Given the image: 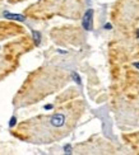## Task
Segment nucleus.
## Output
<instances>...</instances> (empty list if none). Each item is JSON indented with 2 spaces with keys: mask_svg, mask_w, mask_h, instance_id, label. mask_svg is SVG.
<instances>
[{
  "mask_svg": "<svg viewBox=\"0 0 139 155\" xmlns=\"http://www.w3.org/2000/svg\"><path fill=\"white\" fill-rule=\"evenodd\" d=\"M79 113L80 109L75 106L51 116L28 119V122H24L18 127V132L24 134V137L30 139L33 143H51L69 134L75 125Z\"/></svg>",
  "mask_w": 139,
  "mask_h": 155,
  "instance_id": "1",
  "label": "nucleus"
},
{
  "mask_svg": "<svg viewBox=\"0 0 139 155\" xmlns=\"http://www.w3.org/2000/svg\"><path fill=\"white\" fill-rule=\"evenodd\" d=\"M5 17L10 18V19H17V21H24L23 15H14V14H8V13H5Z\"/></svg>",
  "mask_w": 139,
  "mask_h": 155,
  "instance_id": "4",
  "label": "nucleus"
},
{
  "mask_svg": "<svg viewBox=\"0 0 139 155\" xmlns=\"http://www.w3.org/2000/svg\"><path fill=\"white\" fill-rule=\"evenodd\" d=\"M92 14H93V12H92V9H89L88 12L84 14V18H83V27L86 28V29H91V25H89V22H91V18H92Z\"/></svg>",
  "mask_w": 139,
  "mask_h": 155,
  "instance_id": "3",
  "label": "nucleus"
},
{
  "mask_svg": "<svg viewBox=\"0 0 139 155\" xmlns=\"http://www.w3.org/2000/svg\"><path fill=\"white\" fill-rule=\"evenodd\" d=\"M114 22L129 28L139 22V0H120L114 9Z\"/></svg>",
  "mask_w": 139,
  "mask_h": 155,
  "instance_id": "2",
  "label": "nucleus"
},
{
  "mask_svg": "<svg viewBox=\"0 0 139 155\" xmlns=\"http://www.w3.org/2000/svg\"><path fill=\"white\" fill-rule=\"evenodd\" d=\"M32 34H33V37H35V43L38 45V43H40V33L36 32V31H33V32H32Z\"/></svg>",
  "mask_w": 139,
  "mask_h": 155,
  "instance_id": "5",
  "label": "nucleus"
}]
</instances>
